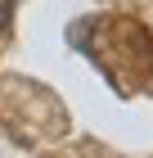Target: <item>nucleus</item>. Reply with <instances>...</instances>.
Instances as JSON below:
<instances>
[{"instance_id": "f257e3e1", "label": "nucleus", "mask_w": 153, "mask_h": 158, "mask_svg": "<svg viewBox=\"0 0 153 158\" xmlns=\"http://www.w3.org/2000/svg\"><path fill=\"white\" fill-rule=\"evenodd\" d=\"M9 23H14V5H9V0H0V36L9 32Z\"/></svg>"}, {"instance_id": "f03ea898", "label": "nucleus", "mask_w": 153, "mask_h": 158, "mask_svg": "<svg viewBox=\"0 0 153 158\" xmlns=\"http://www.w3.org/2000/svg\"><path fill=\"white\" fill-rule=\"evenodd\" d=\"M9 5H14V0H9Z\"/></svg>"}]
</instances>
